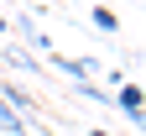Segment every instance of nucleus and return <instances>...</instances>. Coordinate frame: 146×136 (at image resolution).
<instances>
[{"label":"nucleus","mask_w":146,"mask_h":136,"mask_svg":"<svg viewBox=\"0 0 146 136\" xmlns=\"http://www.w3.org/2000/svg\"><path fill=\"white\" fill-rule=\"evenodd\" d=\"M110 100H115L125 115H131V110H146V89H141V84H120L115 94H110Z\"/></svg>","instance_id":"f257e3e1"},{"label":"nucleus","mask_w":146,"mask_h":136,"mask_svg":"<svg viewBox=\"0 0 146 136\" xmlns=\"http://www.w3.org/2000/svg\"><path fill=\"white\" fill-rule=\"evenodd\" d=\"M0 100H5L16 115H31V110H36V100H31L26 89H16V84H0Z\"/></svg>","instance_id":"f03ea898"},{"label":"nucleus","mask_w":146,"mask_h":136,"mask_svg":"<svg viewBox=\"0 0 146 136\" xmlns=\"http://www.w3.org/2000/svg\"><path fill=\"white\" fill-rule=\"evenodd\" d=\"M0 131L5 136H31V126H26V115H16L5 100H0Z\"/></svg>","instance_id":"7ed1b4c3"},{"label":"nucleus","mask_w":146,"mask_h":136,"mask_svg":"<svg viewBox=\"0 0 146 136\" xmlns=\"http://www.w3.org/2000/svg\"><path fill=\"white\" fill-rule=\"evenodd\" d=\"M89 21H94L99 31H120V16H115V11H104V5H94V16H89Z\"/></svg>","instance_id":"20e7f679"},{"label":"nucleus","mask_w":146,"mask_h":136,"mask_svg":"<svg viewBox=\"0 0 146 136\" xmlns=\"http://www.w3.org/2000/svg\"><path fill=\"white\" fill-rule=\"evenodd\" d=\"M131 126H136V131L146 136V110H131Z\"/></svg>","instance_id":"39448f33"},{"label":"nucleus","mask_w":146,"mask_h":136,"mask_svg":"<svg viewBox=\"0 0 146 136\" xmlns=\"http://www.w3.org/2000/svg\"><path fill=\"white\" fill-rule=\"evenodd\" d=\"M5 31H11V21H5V16H0V37H5Z\"/></svg>","instance_id":"423d86ee"},{"label":"nucleus","mask_w":146,"mask_h":136,"mask_svg":"<svg viewBox=\"0 0 146 136\" xmlns=\"http://www.w3.org/2000/svg\"><path fill=\"white\" fill-rule=\"evenodd\" d=\"M89 136H110V131H89Z\"/></svg>","instance_id":"0eeeda50"}]
</instances>
